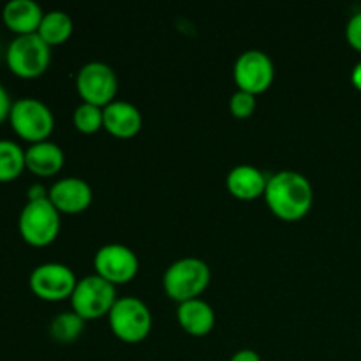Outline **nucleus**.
Segmentation results:
<instances>
[{"instance_id":"f257e3e1","label":"nucleus","mask_w":361,"mask_h":361,"mask_svg":"<svg viewBox=\"0 0 361 361\" xmlns=\"http://www.w3.org/2000/svg\"><path fill=\"white\" fill-rule=\"evenodd\" d=\"M264 201L282 221H298L305 217L314 203L310 180L295 169H281L268 176Z\"/></svg>"},{"instance_id":"f03ea898","label":"nucleus","mask_w":361,"mask_h":361,"mask_svg":"<svg viewBox=\"0 0 361 361\" xmlns=\"http://www.w3.org/2000/svg\"><path fill=\"white\" fill-rule=\"evenodd\" d=\"M210 264L196 256H183L173 261L162 275L166 295L178 303L197 298L210 286Z\"/></svg>"},{"instance_id":"7ed1b4c3","label":"nucleus","mask_w":361,"mask_h":361,"mask_svg":"<svg viewBox=\"0 0 361 361\" xmlns=\"http://www.w3.org/2000/svg\"><path fill=\"white\" fill-rule=\"evenodd\" d=\"M109 328L116 338L127 344H137L150 335L154 316L147 303L133 295L118 296L108 314Z\"/></svg>"},{"instance_id":"20e7f679","label":"nucleus","mask_w":361,"mask_h":361,"mask_svg":"<svg viewBox=\"0 0 361 361\" xmlns=\"http://www.w3.org/2000/svg\"><path fill=\"white\" fill-rule=\"evenodd\" d=\"M9 123L18 137L32 145L49 140L55 129V115L41 99L21 97L13 102Z\"/></svg>"},{"instance_id":"39448f33","label":"nucleus","mask_w":361,"mask_h":361,"mask_svg":"<svg viewBox=\"0 0 361 361\" xmlns=\"http://www.w3.org/2000/svg\"><path fill=\"white\" fill-rule=\"evenodd\" d=\"M60 212L49 197L27 201L18 217V231L32 247H46L56 240L60 233Z\"/></svg>"},{"instance_id":"423d86ee","label":"nucleus","mask_w":361,"mask_h":361,"mask_svg":"<svg viewBox=\"0 0 361 361\" xmlns=\"http://www.w3.org/2000/svg\"><path fill=\"white\" fill-rule=\"evenodd\" d=\"M6 62L14 76L34 80L48 71L51 46L46 44L39 34L16 35L7 46Z\"/></svg>"},{"instance_id":"0eeeda50","label":"nucleus","mask_w":361,"mask_h":361,"mask_svg":"<svg viewBox=\"0 0 361 361\" xmlns=\"http://www.w3.org/2000/svg\"><path fill=\"white\" fill-rule=\"evenodd\" d=\"M116 286L102 279L101 275L92 274L78 279L76 288L71 295V307L80 314L85 321L95 317L108 316L116 302Z\"/></svg>"},{"instance_id":"6e6552de","label":"nucleus","mask_w":361,"mask_h":361,"mask_svg":"<svg viewBox=\"0 0 361 361\" xmlns=\"http://www.w3.org/2000/svg\"><path fill=\"white\" fill-rule=\"evenodd\" d=\"M76 90L81 101L95 106H108L115 101L118 92V76L109 63L102 60H90L83 63L76 73Z\"/></svg>"},{"instance_id":"1a4fd4ad","label":"nucleus","mask_w":361,"mask_h":361,"mask_svg":"<svg viewBox=\"0 0 361 361\" xmlns=\"http://www.w3.org/2000/svg\"><path fill=\"white\" fill-rule=\"evenodd\" d=\"M76 282L78 277L73 268L55 261L37 264L28 277L30 291L44 302H62L71 298Z\"/></svg>"},{"instance_id":"9d476101","label":"nucleus","mask_w":361,"mask_h":361,"mask_svg":"<svg viewBox=\"0 0 361 361\" xmlns=\"http://www.w3.org/2000/svg\"><path fill=\"white\" fill-rule=\"evenodd\" d=\"M233 78L240 90L257 95L268 90L274 83L275 63L263 49H245L236 56Z\"/></svg>"},{"instance_id":"9b49d317","label":"nucleus","mask_w":361,"mask_h":361,"mask_svg":"<svg viewBox=\"0 0 361 361\" xmlns=\"http://www.w3.org/2000/svg\"><path fill=\"white\" fill-rule=\"evenodd\" d=\"M95 274L111 284H126L133 281L140 271L137 254L126 243L111 242L99 247L94 256Z\"/></svg>"},{"instance_id":"f8f14e48","label":"nucleus","mask_w":361,"mask_h":361,"mask_svg":"<svg viewBox=\"0 0 361 361\" xmlns=\"http://www.w3.org/2000/svg\"><path fill=\"white\" fill-rule=\"evenodd\" d=\"M49 201L60 214H80L94 200L92 185L80 176H63L49 187Z\"/></svg>"},{"instance_id":"ddd939ff","label":"nucleus","mask_w":361,"mask_h":361,"mask_svg":"<svg viewBox=\"0 0 361 361\" xmlns=\"http://www.w3.org/2000/svg\"><path fill=\"white\" fill-rule=\"evenodd\" d=\"M104 129L116 137H133L143 127V115L134 102L115 99L102 108Z\"/></svg>"},{"instance_id":"4468645a","label":"nucleus","mask_w":361,"mask_h":361,"mask_svg":"<svg viewBox=\"0 0 361 361\" xmlns=\"http://www.w3.org/2000/svg\"><path fill=\"white\" fill-rule=\"evenodd\" d=\"M44 11L35 0H9L2 9V21L13 34H37Z\"/></svg>"},{"instance_id":"2eb2a0df","label":"nucleus","mask_w":361,"mask_h":361,"mask_svg":"<svg viewBox=\"0 0 361 361\" xmlns=\"http://www.w3.org/2000/svg\"><path fill=\"white\" fill-rule=\"evenodd\" d=\"M268 176L261 171L257 166L252 164H236L229 169L226 176V185L228 190L235 197L242 201L256 200V197L264 196L267 190Z\"/></svg>"},{"instance_id":"dca6fc26","label":"nucleus","mask_w":361,"mask_h":361,"mask_svg":"<svg viewBox=\"0 0 361 361\" xmlns=\"http://www.w3.org/2000/svg\"><path fill=\"white\" fill-rule=\"evenodd\" d=\"M66 164V154L62 147L55 141H39V143L28 145L25 150V166L34 175L48 178L56 175Z\"/></svg>"},{"instance_id":"f3484780","label":"nucleus","mask_w":361,"mask_h":361,"mask_svg":"<svg viewBox=\"0 0 361 361\" xmlns=\"http://www.w3.org/2000/svg\"><path fill=\"white\" fill-rule=\"evenodd\" d=\"M176 319L187 334L194 335V337H203L214 330L215 310L207 300L197 296V298L178 303Z\"/></svg>"},{"instance_id":"a211bd4d","label":"nucleus","mask_w":361,"mask_h":361,"mask_svg":"<svg viewBox=\"0 0 361 361\" xmlns=\"http://www.w3.org/2000/svg\"><path fill=\"white\" fill-rule=\"evenodd\" d=\"M73 18L66 11L53 9L44 13L41 25H39L37 34L41 35V39L46 44H49L53 48V46L63 44L73 35Z\"/></svg>"},{"instance_id":"6ab92c4d","label":"nucleus","mask_w":361,"mask_h":361,"mask_svg":"<svg viewBox=\"0 0 361 361\" xmlns=\"http://www.w3.org/2000/svg\"><path fill=\"white\" fill-rule=\"evenodd\" d=\"M25 169V148L13 140H0V183L13 182Z\"/></svg>"},{"instance_id":"aec40b11","label":"nucleus","mask_w":361,"mask_h":361,"mask_svg":"<svg viewBox=\"0 0 361 361\" xmlns=\"http://www.w3.org/2000/svg\"><path fill=\"white\" fill-rule=\"evenodd\" d=\"M83 331L85 319L74 310L56 314L49 323V335L53 341L60 342V344H71V342L78 341Z\"/></svg>"},{"instance_id":"412c9836","label":"nucleus","mask_w":361,"mask_h":361,"mask_svg":"<svg viewBox=\"0 0 361 361\" xmlns=\"http://www.w3.org/2000/svg\"><path fill=\"white\" fill-rule=\"evenodd\" d=\"M73 123L80 133L94 134L104 127V113H102L101 106L81 101L80 104L74 108Z\"/></svg>"},{"instance_id":"4be33fe9","label":"nucleus","mask_w":361,"mask_h":361,"mask_svg":"<svg viewBox=\"0 0 361 361\" xmlns=\"http://www.w3.org/2000/svg\"><path fill=\"white\" fill-rule=\"evenodd\" d=\"M256 95L250 94V92L240 90L236 88L235 94L229 97V111L236 118H249L252 116V113L256 111Z\"/></svg>"},{"instance_id":"5701e85b","label":"nucleus","mask_w":361,"mask_h":361,"mask_svg":"<svg viewBox=\"0 0 361 361\" xmlns=\"http://www.w3.org/2000/svg\"><path fill=\"white\" fill-rule=\"evenodd\" d=\"M345 39H348L349 46H353L356 51H361V11L349 18L348 25H345Z\"/></svg>"},{"instance_id":"b1692460","label":"nucleus","mask_w":361,"mask_h":361,"mask_svg":"<svg viewBox=\"0 0 361 361\" xmlns=\"http://www.w3.org/2000/svg\"><path fill=\"white\" fill-rule=\"evenodd\" d=\"M11 108H13V101H11L9 92L6 90L2 83H0V123L9 120V113Z\"/></svg>"},{"instance_id":"393cba45","label":"nucleus","mask_w":361,"mask_h":361,"mask_svg":"<svg viewBox=\"0 0 361 361\" xmlns=\"http://www.w3.org/2000/svg\"><path fill=\"white\" fill-rule=\"evenodd\" d=\"M49 196V189L42 183H32L27 189V201H39L46 200Z\"/></svg>"},{"instance_id":"a878e982","label":"nucleus","mask_w":361,"mask_h":361,"mask_svg":"<svg viewBox=\"0 0 361 361\" xmlns=\"http://www.w3.org/2000/svg\"><path fill=\"white\" fill-rule=\"evenodd\" d=\"M229 361H263L261 360L259 353L254 351V349H238L236 353H233V356Z\"/></svg>"},{"instance_id":"bb28decb","label":"nucleus","mask_w":361,"mask_h":361,"mask_svg":"<svg viewBox=\"0 0 361 361\" xmlns=\"http://www.w3.org/2000/svg\"><path fill=\"white\" fill-rule=\"evenodd\" d=\"M351 81H353V85H355V87L361 92V60H360L358 63H356L355 67H353Z\"/></svg>"}]
</instances>
